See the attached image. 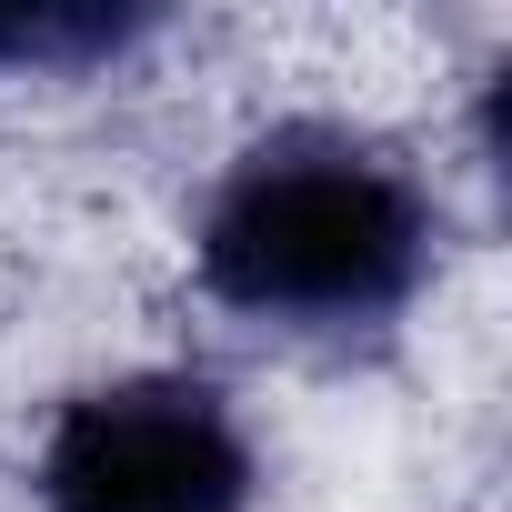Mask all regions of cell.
<instances>
[{
	"instance_id": "cell-2",
	"label": "cell",
	"mask_w": 512,
	"mask_h": 512,
	"mask_svg": "<svg viewBox=\"0 0 512 512\" xmlns=\"http://www.w3.org/2000/svg\"><path fill=\"white\" fill-rule=\"evenodd\" d=\"M41 502L51 512H241L251 442H241L231 402L191 372L101 382L51 422Z\"/></svg>"
},
{
	"instance_id": "cell-1",
	"label": "cell",
	"mask_w": 512,
	"mask_h": 512,
	"mask_svg": "<svg viewBox=\"0 0 512 512\" xmlns=\"http://www.w3.org/2000/svg\"><path fill=\"white\" fill-rule=\"evenodd\" d=\"M432 262V201L422 181L352 131H272L231 161L201 211V282L251 322L352 332L412 302Z\"/></svg>"
}]
</instances>
